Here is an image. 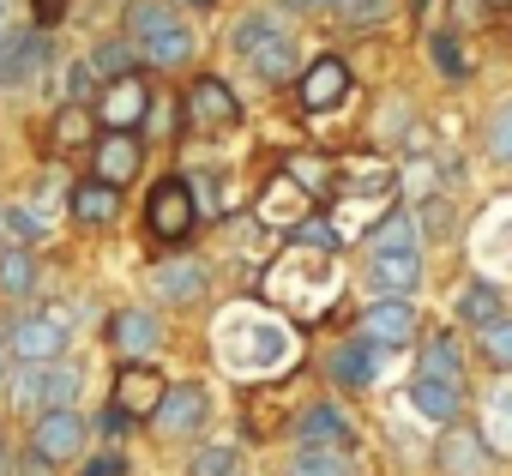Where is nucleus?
I'll use <instances>...</instances> for the list:
<instances>
[{
  "instance_id": "obj_1",
  "label": "nucleus",
  "mask_w": 512,
  "mask_h": 476,
  "mask_svg": "<svg viewBox=\"0 0 512 476\" xmlns=\"http://www.w3.org/2000/svg\"><path fill=\"white\" fill-rule=\"evenodd\" d=\"M73 326H79V302H55V308H43V314L19 320L7 344H13V356H19V362H61V356H67V344H73Z\"/></svg>"
},
{
  "instance_id": "obj_2",
  "label": "nucleus",
  "mask_w": 512,
  "mask_h": 476,
  "mask_svg": "<svg viewBox=\"0 0 512 476\" xmlns=\"http://www.w3.org/2000/svg\"><path fill=\"white\" fill-rule=\"evenodd\" d=\"M193 217H199V199H193V181H181V175H163L151 193H145V229L157 235V242H187V229H193Z\"/></svg>"
},
{
  "instance_id": "obj_3",
  "label": "nucleus",
  "mask_w": 512,
  "mask_h": 476,
  "mask_svg": "<svg viewBox=\"0 0 512 476\" xmlns=\"http://www.w3.org/2000/svg\"><path fill=\"white\" fill-rule=\"evenodd\" d=\"M19 410H61V404H79V386H85V368H67V362H25L19 380Z\"/></svg>"
},
{
  "instance_id": "obj_4",
  "label": "nucleus",
  "mask_w": 512,
  "mask_h": 476,
  "mask_svg": "<svg viewBox=\"0 0 512 476\" xmlns=\"http://www.w3.org/2000/svg\"><path fill=\"white\" fill-rule=\"evenodd\" d=\"M91 440V422L79 416V404H61V410H37L31 422V446L49 458V464H73Z\"/></svg>"
},
{
  "instance_id": "obj_5",
  "label": "nucleus",
  "mask_w": 512,
  "mask_h": 476,
  "mask_svg": "<svg viewBox=\"0 0 512 476\" xmlns=\"http://www.w3.org/2000/svg\"><path fill=\"white\" fill-rule=\"evenodd\" d=\"M91 109H97V121H103V127H121V133H133V127L151 115V85H145L139 73H127V79H109V91H103Z\"/></svg>"
},
{
  "instance_id": "obj_6",
  "label": "nucleus",
  "mask_w": 512,
  "mask_h": 476,
  "mask_svg": "<svg viewBox=\"0 0 512 476\" xmlns=\"http://www.w3.org/2000/svg\"><path fill=\"white\" fill-rule=\"evenodd\" d=\"M181 115H187V127H193V133H217V127H235L241 103L229 97V85H223V79H193V85H187Z\"/></svg>"
},
{
  "instance_id": "obj_7",
  "label": "nucleus",
  "mask_w": 512,
  "mask_h": 476,
  "mask_svg": "<svg viewBox=\"0 0 512 476\" xmlns=\"http://www.w3.org/2000/svg\"><path fill=\"white\" fill-rule=\"evenodd\" d=\"M163 392H169V380H163L157 368H145V362H127V368H121V380H115V404H121L133 422H157Z\"/></svg>"
},
{
  "instance_id": "obj_8",
  "label": "nucleus",
  "mask_w": 512,
  "mask_h": 476,
  "mask_svg": "<svg viewBox=\"0 0 512 476\" xmlns=\"http://www.w3.org/2000/svg\"><path fill=\"white\" fill-rule=\"evenodd\" d=\"M416 284H422L416 248H374V260H368V290H380V296H410Z\"/></svg>"
},
{
  "instance_id": "obj_9",
  "label": "nucleus",
  "mask_w": 512,
  "mask_h": 476,
  "mask_svg": "<svg viewBox=\"0 0 512 476\" xmlns=\"http://www.w3.org/2000/svg\"><path fill=\"white\" fill-rule=\"evenodd\" d=\"M109 344L121 350V362H145V356L163 344V326H157L151 308H121V314L109 320Z\"/></svg>"
},
{
  "instance_id": "obj_10",
  "label": "nucleus",
  "mask_w": 512,
  "mask_h": 476,
  "mask_svg": "<svg viewBox=\"0 0 512 476\" xmlns=\"http://www.w3.org/2000/svg\"><path fill=\"white\" fill-rule=\"evenodd\" d=\"M362 332H368V338H374L380 350H404V344L416 338V308H410L404 296H380V302L368 308Z\"/></svg>"
},
{
  "instance_id": "obj_11",
  "label": "nucleus",
  "mask_w": 512,
  "mask_h": 476,
  "mask_svg": "<svg viewBox=\"0 0 512 476\" xmlns=\"http://www.w3.org/2000/svg\"><path fill=\"white\" fill-rule=\"evenodd\" d=\"M344 97H350V67H344L338 55H320V61L302 73V109L320 115V109H338Z\"/></svg>"
},
{
  "instance_id": "obj_12",
  "label": "nucleus",
  "mask_w": 512,
  "mask_h": 476,
  "mask_svg": "<svg viewBox=\"0 0 512 476\" xmlns=\"http://www.w3.org/2000/svg\"><path fill=\"white\" fill-rule=\"evenodd\" d=\"M91 157H97V175L103 181H115V187H127L133 175H139V157H145V145L133 139V133H121V127H109L97 145H91Z\"/></svg>"
},
{
  "instance_id": "obj_13",
  "label": "nucleus",
  "mask_w": 512,
  "mask_h": 476,
  "mask_svg": "<svg viewBox=\"0 0 512 476\" xmlns=\"http://www.w3.org/2000/svg\"><path fill=\"white\" fill-rule=\"evenodd\" d=\"M43 67H49V37H43V31H25V37H13L7 61H0V85L25 91V85L43 73Z\"/></svg>"
},
{
  "instance_id": "obj_14",
  "label": "nucleus",
  "mask_w": 512,
  "mask_h": 476,
  "mask_svg": "<svg viewBox=\"0 0 512 476\" xmlns=\"http://www.w3.org/2000/svg\"><path fill=\"white\" fill-rule=\"evenodd\" d=\"M205 410H211V404H205L199 386H169L163 404H157V428H163V434H199Z\"/></svg>"
},
{
  "instance_id": "obj_15",
  "label": "nucleus",
  "mask_w": 512,
  "mask_h": 476,
  "mask_svg": "<svg viewBox=\"0 0 512 476\" xmlns=\"http://www.w3.org/2000/svg\"><path fill=\"white\" fill-rule=\"evenodd\" d=\"M67 211H73L79 223H115V217H121V187H115V181H103V175H91V181H79V187H73Z\"/></svg>"
},
{
  "instance_id": "obj_16",
  "label": "nucleus",
  "mask_w": 512,
  "mask_h": 476,
  "mask_svg": "<svg viewBox=\"0 0 512 476\" xmlns=\"http://www.w3.org/2000/svg\"><path fill=\"white\" fill-rule=\"evenodd\" d=\"M205 266L199 260H163L157 272H151V290L163 296V302H199V290H205Z\"/></svg>"
},
{
  "instance_id": "obj_17",
  "label": "nucleus",
  "mask_w": 512,
  "mask_h": 476,
  "mask_svg": "<svg viewBox=\"0 0 512 476\" xmlns=\"http://www.w3.org/2000/svg\"><path fill=\"white\" fill-rule=\"evenodd\" d=\"M410 404H416L428 422L446 428V422L458 416V380H446V374H416V380H410Z\"/></svg>"
},
{
  "instance_id": "obj_18",
  "label": "nucleus",
  "mask_w": 512,
  "mask_h": 476,
  "mask_svg": "<svg viewBox=\"0 0 512 476\" xmlns=\"http://www.w3.org/2000/svg\"><path fill=\"white\" fill-rule=\"evenodd\" d=\"M374 368H380V344L362 332V338H350L338 356H332V380L338 386H368L374 380Z\"/></svg>"
},
{
  "instance_id": "obj_19",
  "label": "nucleus",
  "mask_w": 512,
  "mask_h": 476,
  "mask_svg": "<svg viewBox=\"0 0 512 476\" xmlns=\"http://www.w3.org/2000/svg\"><path fill=\"white\" fill-rule=\"evenodd\" d=\"M296 440L302 446H350V422L338 404H314L302 422H296Z\"/></svg>"
},
{
  "instance_id": "obj_20",
  "label": "nucleus",
  "mask_w": 512,
  "mask_h": 476,
  "mask_svg": "<svg viewBox=\"0 0 512 476\" xmlns=\"http://www.w3.org/2000/svg\"><path fill=\"white\" fill-rule=\"evenodd\" d=\"M0 296H13V302L37 296V254L31 248H0Z\"/></svg>"
},
{
  "instance_id": "obj_21",
  "label": "nucleus",
  "mask_w": 512,
  "mask_h": 476,
  "mask_svg": "<svg viewBox=\"0 0 512 476\" xmlns=\"http://www.w3.org/2000/svg\"><path fill=\"white\" fill-rule=\"evenodd\" d=\"M139 49H145V61H151V67H187V61H193V31H187V25L175 19V25L151 31V37H145Z\"/></svg>"
},
{
  "instance_id": "obj_22",
  "label": "nucleus",
  "mask_w": 512,
  "mask_h": 476,
  "mask_svg": "<svg viewBox=\"0 0 512 476\" xmlns=\"http://www.w3.org/2000/svg\"><path fill=\"white\" fill-rule=\"evenodd\" d=\"M91 121H97V109L67 103V109L49 121V145H55V151H79V145H91Z\"/></svg>"
},
{
  "instance_id": "obj_23",
  "label": "nucleus",
  "mask_w": 512,
  "mask_h": 476,
  "mask_svg": "<svg viewBox=\"0 0 512 476\" xmlns=\"http://www.w3.org/2000/svg\"><path fill=\"white\" fill-rule=\"evenodd\" d=\"M139 43H127V37H109V43H97L91 49V67H97V79H127V73H139Z\"/></svg>"
},
{
  "instance_id": "obj_24",
  "label": "nucleus",
  "mask_w": 512,
  "mask_h": 476,
  "mask_svg": "<svg viewBox=\"0 0 512 476\" xmlns=\"http://www.w3.org/2000/svg\"><path fill=\"white\" fill-rule=\"evenodd\" d=\"M482 434L494 452H512V380L488 392V410H482Z\"/></svg>"
},
{
  "instance_id": "obj_25",
  "label": "nucleus",
  "mask_w": 512,
  "mask_h": 476,
  "mask_svg": "<svg viewBox=\"0 0 512 476\" xmlns=\"http://www.w3.org/2000/svg\"><path fill=\"white\" fill-rule=\"evenodd\" d=\"M247 61H253V73L272 79V85H278V79H290V73H296V43H290V31H278L272 43H260Z\"/></svg>"
},
{
  "instance_id": "obj_26",
  "label": "nucleus",
  "mask_w": 512,
  "mask_h": 476,
  "mask_svg": "<svg viewBox=\"0 0 512 476\" xmlns=\"http://www.w3.org/2000/svg\"><path fill=\"white\" fill-rule=\"evenodd\" d=\"M458 314L482 332L488 320H500V290H494V278H476V284H464V296H458Z\"/></svg>"
},
{
  "instance_id": "obj_27",
  "label": "nucleus",
  "mask_w": 512,
  "mask_h": 476,
  "mask_svg": "<svg viewBox=\"0 0 512 476\" xmlns=\"http://www.w3.org/2000/svg\"><path fill=\"white\" fill-rule=\"evenodd\" d=\"M163 25H175V0H133V7H127V37L133 43H145Z\"/></svg>"
},
{
  "instance_id": "obj_28",
  "label": "nucleus",
  "mask_w": 512,
  "mask_h": 476,
  "mask_svg": "<svg viewBox=\"0 0 512 476\" xmlns=\"http://www.w3.org/2000/svg\"><path fill=\"white\" fill-rule=\"evenodd\" d=\"M290 476H350V464H344L338 446H302V458H296Z\"/></svg>"
},
{
  "instance_id": "obj_29",
  "label": "nucleus",
  "mask_w": 512,
  "mask_h": 476,
  "mask_svg": "<svg viewBox=\"0 0 512 476\" xmlns=\"http://www.w3.org/2000/svg\"><path fill=\"white\" fill-rule=\"evenodd\" d=\"M374 248H416V217L410 211H386L374 223Z\"/></svg>"
},
{
  "instance_id": "obj_30",
  "label": "nucleus",
  "mask_w": 512,
  "mask_h": 476,
  "mask_svg": "<svg viewBox=\"0 0 512 476\" xmlns=\"http://www.w3.org/2000/svg\"><path fill=\"white\" fill-rule=\"evenodd\" d=\"M278 31H284V25H278L272 13H247V19L235 25V37H229V43H235L241 55H253V49H260V43H272Z\"/></svg>"
},
{
  "instance_id": "obj_31",
  "label": "nucleus",
  "mask_w": 512,
  "mask_h": 476,
  "mask_svg": "<svg viewBox=\"0 0 512 476\" xmlns=\"http://www.w3.org/2000/svg\"><path fill=\"white\" fill-rule=\"evenodd\" d=\"M290 242H296V248H320V254H332V248H338V223H326V217H302V223L290 229Z\"/></svg>"
},
{
  "instance_id": "obj_32",
  "label": "nucleus",
  "mask_w": 512,
  "mask_h": 476,
  "mask_svg": "<svg viewBox=\"0 0 512 476\" xmlns=\"http://www.w3.org/2000/svg\"><path fill=\"white\" fill-rule=\"evenodd\" d=\"M0 217H7V235H13V242H43V235H49V217L31 211V205H13V211H0Z\"/></svg>"
},
{
  "instance_id": "obj_33",
  "label": "nucleus",
  "mask_w": 512,
  "mask_h": 476,
  "mask_svg": "<svg viewBox=\"0 0 512 476\" xmlns=\"http://www.w3.org/2000/svg\"><path fill=\"white\" fill-rule=\"evenodd\" d=\"M422 374H446V380H458V374H464V362H458L452 338H434V344H422Z\"/></svg>"
},
{
  "instance_id": "obj_34",
  "label": "nucleus",
  "mask_w": 512,
  "mask_h": 476,
  "mask_svg": "<svg viewBox=\"0 0 512 476\" xmlns=\"http://www.w3.org/2000/svg\"><path fill=\"white\" fill-rule=\"evenodd\" d=\"M482 356L500 362V368H512V320H506V314L482 326Z\"/></svg>"
},
{
  "instance_id": "obj_35",
  "label": "nucleus",
  "mask_w": 512,
  "mask_h": 476,
  "mask_svg": "<svg viewBox=\"0 0 512 476\" xmlns=\"http://www.w3.org/2000/svg\"><path fill=\"white\" fill-rule=\"evenodd\" d=\"M488 151H494L500 163H512V97L488 115Z\"/></svg>"
},
{
  "instance_id": "obj_36",
  "label": "nucleus",
  "mask_w": 512,
  "mask_h": 476,
  "mask_svg": "<svg viewBox=\"0 0 512 476\" xmlns=\"http://www.w3.org/2000/svg\"><path fill=\"white\" fill-rule=\"evenodd\" d=\"M91 85H97V67H91V61H73V67H67V79H61V97H67V103H85V97H91Z\"/></svg>"
},
{
  "instance_id": "obj_37",
  "label": "nucleus",
  "mask_w": 512,
  "mask_h": 476,
  "mask_svg": "<svg viewBox=\"0 0 512 476\" xmlns=\"http://www.w3.org/2000/svg\"><path fill=\"white\" fill-rule=\"evenodd\" d=\"M235 470V452L229 446H205V452H193V476H229Z\"/></svg>"
},
{
  "instance_id": "obj_38",
  "label": "nucleus",
  "mask_w": 512,
  "mask_h": 476,
  "mask_svg": "<svg viewBox=\"0 0 512 476\" xmlns=\"http://www.w3.org/2000/svg\"><path fill=\"white\" fill-rule=\"evenodd\" d=\"M392 13V0H344V25H380Z\"/></svg>"
},
{
  "instance_id": "obj_39",
  "label": "nucleus",
  "mask_w": 512,
  "mask_h": 476,
  "mask_svg": "<svg viewBox=\"0 0 512 476\" xmlns=\"http://www.w3.org/2000/svg\"><path fill=\"white\" fill-rule=\"evenodd\" d=\"M67 7H73V0H37V7H31V19H37V31H49V25H61V19H67Z\"/></svg>"
},
{
  "instance_id": "obj_40",
  "label": "nucleus",
  "mask_w": 512,
  "mask_h": 476,
  "mask_svg": "<svg viewBox=\"0 0 512 476\" xmlns=\"http://www.w3.org/2000/svg\"><path fill=\"white\" fill-rule=\"evenodd\" d=\"M79 476H127V458H121V452H103V458H91Z\"/></svg>"
},
{
  "instance_id": "obj_41",
  "label": "nucleus",
  "mask_w": 512,
  "mask_h": 476,
  "mask_svg": "<svg viewBox=\"0 0 512 476\" xmlns=\"http://www.w3.org/2000/svg\"><path fill=\"white\" fill-rule=\"evenodd\" d=\"M434 67H440V73H464V61L452 55V43H446V37L434 43Z\"/></svg>"
},
{
  "instance_id": "obj_42",
  "label": "nucleus",
  "mask_w": 512,
  "mask_h": 476,
  "mask_svg": "<svg viewBox=\"0 0 512 476\" xmlns=\"http://www.w3.org/2000/svg\"><path fill=\"white\" fill-rule=\"evenodd\" d=\"M290 13H308V7H344V0H284Z\"/></svg>"
},
{
  "instance_id": "obj_43",
  "label": "nucleus",
  "mask_w": 512,
  "mask_h": 476,
  "mask_svg": "<svg viewBox=\"0 0 512 476\" xmlns=\"http://www.w3.org/2000/svg\"><path fill=\"white\" fill-rule=\"evenodd\" d=\"M181 7H217V0H181Z\"/></svg>"
},
{
  "instance_id": "obj_44",
  "label": "nucleus",
  "mask_w": 512,
  "mask_h": 476,
  "mask_svg": "<svg viewBox=\"0 0 512 476\" xmlns=\"http://www.w3.org/2000/svg\"><path fill=\"white\" fill-rule=\"evenodd\" d=\"M0 476H7V452H0Z\"/></svg>"
},
{
  "instance_id": "obj_45",
  "label": "nucleus",
  "mask_w": 512,
  "mask_h": 476,
  "mask_svg": "<svg viewBox=\"0 0 512 476\" xmlns=\"http://www.w3.org/2000/svg\"><path fill=\"white\" fill-rule=\"evenodd\" d=\"M0 223H7V217H0Z\"/></svg>"
}]
</instances>
